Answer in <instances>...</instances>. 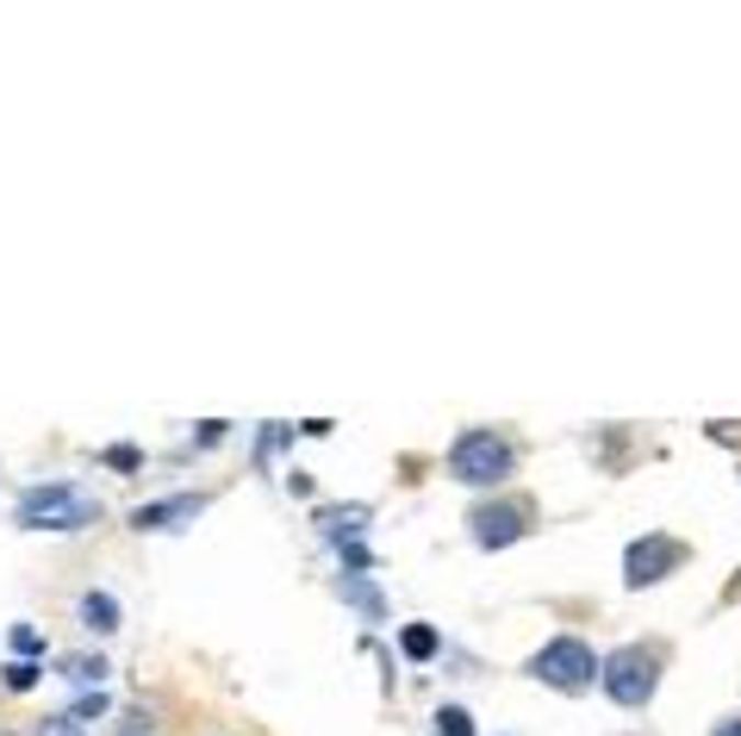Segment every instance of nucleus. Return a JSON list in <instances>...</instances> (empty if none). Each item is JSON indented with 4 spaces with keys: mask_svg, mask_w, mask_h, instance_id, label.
Wrapping results in <instances>:
<instances>
[{
    "mask_svg": "<svg viewBox=\"0 0 741 736\" xmlns=\"http://www.w3.org/2000/svg\"><path fill=\"white\" fill-rule=\"evenodd\" d=\"M661 668H666V649L661 643H624V649H610L605 661H598V687H605L617 705H648L654 699V687H661Z\"/></svg>",
    "mask_w": 741,
    "mask_h": 736,
    "instance_id": "nucleus-1",
    "label": "nucleus"
},
{
    "mask_svg": "<svg viewBox=\"0 0 741 736\" xmlns=\"http://www.w3.org/2000/svg\"><path fill=\"white\" fill-rule=\"evenodd\" d=\"M512 468H517V449L505 431H461L456 444H449V475H456L461 487H498V481H512Z\"/></svg>",
    "mask_w": 741,
    "mask_h": 736,
    "instance_id": "nucleus-2",
    "label": "nucleus"
},
{
    "mask_svg": "<svg viewBox=\"0 0 741 736\" xmlns=\"http://www.w3.org/2000/svg\"><path fill=\"white\" fill-rule=\"evenodd\" d=\"M530 680H542L554 693H586L592 680H598V656H592L586 637H549L530 656Z\"/></svg>",
    "mask_w": 741,
    "mask_h": 736,
    "instance_id": "nucleus-3",
    "label": "nucleus"
},
{
    "mask_svg": "<svg viewBox=\"0 0 741 736\" xmlns=\"http://www.w3.org/2000/svg\"><path fill=\"white\" fill-rule=\"evenodd\" d=\"M94 512H100L94 500H81L76 487H63V481L32 487V493L20 500V524H25V531H81V524H94Z\"/></svg>",
    "mask_w": 741,
    "mask_h": 736,
    "instance_id": "nucleus-4",
    "label": "nucleus"
},
{
    "mask_svg": "<svg viewBox=\"0 0 741 736\" xmlns=\"http://www.w3.org/2000/svg\"><path fill=\"white\" fill-rule=\"evenodd\" d=\"M536 524V505L517 500V493H498V500H480L474 512H468V531H474L480 549H505V543H517L524 531Z\"/></svg>",
    "mask_w": 741,
    "mask_h": 736,
    "instance_id": "nucleus-5",
    "label": "nucleus"
},
{
    "mask_svg": "<svg viewBox=\"0 0 741 736\" xmlns=\"http://www.w3.org/2000/svg\"><path fill=\"white\" fill-rule=\"evenodd\" d=\"M685 556H692V549H685L680 537L648 531V537H636V543L624 549V581H629V587H661L673 568H685Z\"/></svg>",
    "mask_w": 741,
    "mask_h": 736,
    "instance_id": "nucleus-6",
    "label": "nucleus"
},
{
    "mask_svg": "<svg viewBox=\"0 0 741 736\" xmlns=\"http://www.w3.org/2000/svg\"><path fill=\"white\" fill-rule=\"evenodd\" d=\"M200 493H181V500H156V505H137L132 512V531H169V524H188L200 518Z\"/></svg>",
    "mask_w": 741,
    "mask_h": 736,
    "instance_id": "nucleus-7",
    "label": "nucleus"
},
{
    "mask_svg": "<svg viewBox=\"0 0 741 736\" xmlns=\"http://www.w3.org/2000/svg\"><path fill=\"white\" fill-rule=\"evenodd\" d=\"M81 624H88L94 637H113L119 631V600L113 593H88V600H81Z\"/></svg>",
    "mask_w": 741,
    "mask_h": 736,
    "instance_id": "nucleus-8",
    "label": "nucleus"
},
{
    "mask_svg": "<svg viewBox=\"0 0 741 736\" xmlns=\"http://www.w3.org/2000/svg\"><path fill=\"white\" fill-rule=\"evenodd\" d=\"M57 668L76 680V687H100V680H106V661H100V656H63Z\"/></svg>",
    "mask_w": 741,
    "mask_h": 736,
    "instance_id": "nucleus-9",
    "label": "nucleus"
},
{
    "mask_svg": "<svg viewBox=\"0 0 741 736\" xmlns=\"http://www.w3.org/2000/svg\"><path fill=\"white\" fill-rule=\"evenodd\" d=\"M400 649H405L412 661H430V656H437V631H430V624H405V631H400Z\"/></svg>",
    "mask_w": 741,
    "mask_h": 736,
    "instance_id": "nucleus-10",
    "label": "nucleus"
},
{
    "mask_svg": "<svg viewBox=\"0 0 741 736\" xmlns=\"http://www.w3.org/2000/svg\"><path fill=\"white\" fill-rule=\"evenodd\" d=\"M437 731H442V736H474V717L461 712V705H442V712H437Z\"/></svg>",
    "mask_w": 741,
    "mask_h": 736,
    "instance_id": "nucleus-11",
    "label": "nucleus"
},
{
    "mask_svg": "<svg viewBox=\"0 0 741 736\" xmlns=\"http://www.w3.org/2000/svg\"><path fill=\"white\" fill-rule=\"evenodd\" d=\"M38 736H88V731H81V717L69 712V717H44V724H38Z\"/></svg>",
    "mask_w": 741,
    "mask_h": 736,
    "instance_id": "nucleus-12",
    "label": "nucleus"
},
{
    "mask_svg": "<svg viewBox=\"0 0 741 736\" xmlns=\"http://www.w3.org/2000/svg\"><path fill=\"white\" fill-rule=\"evenodd\" d=\"M13 649H20V656H38L44 643H38V631H32V624H20V631H13Z\"/></svg>",
    "mask_w": 741,
    "mask_h": 736,
    "instance_id": "nucleus-13",
    "label": "nucleus"
},
{
    "mask_svg": "<svg viewBox=\"0 0 741 736\" xmlns=\"http://www.w3.org/2000/svg\"><path fill=\"white\" fill-rule=\"evenodd\" d=\"M32 680H38V668H32V661H20V668H7V687H13V693H25Z\"/></svg>",
    "mask_w": 741,
    "mask_h": 736,
    "instance_id": "nucleus-14",
    "label": "nucleus"
},
{
    "mask_svg": "<svg viewBox=\"0 0 741 736\" xmlns=\"http://www.w3.org/2000/svg\"><path fill=\"white\" fill-rule=\"evenodd\" d=\"M710 736H741V717H722V724H717Z\"/></svg>",
    "mask_w": 741,
    "mask_h": 736,
    "instance_id": "nucleus-15",
    "label": "nucleus"
}]
</instances>
